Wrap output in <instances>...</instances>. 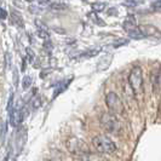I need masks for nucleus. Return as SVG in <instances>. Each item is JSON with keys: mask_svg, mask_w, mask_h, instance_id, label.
<instances>
[{"mask_svg": "<svg viewBox=\"0 0 161 161\" xmlns=\"http://www.w3.org/2000/svg\"><path fill=\"white\" fill-rule=\"evenodd\" d=\"M92 145L99 154H113L118 149L116 144L104 135H99L92 138Z\"/></svg>", "mask_w": 161, "mask_h": 161, "instance_id": "f257e3e1", "label": "nucleus"}, {"mask_svg": "<svg viewBox=\"0 0 161 161\" xmlns=\"http://www.w3.org/2000/svg\"><path fill=\"white\" fill-rule=\"evenodd\" d=\"M101 127L107 133L118 135L121 131V124L118 120L116 115L113 113H104L99 119Z\"/></svg>", "mask_w": 161, "mask_h": 161, "instance_id": "f03ea898", "label": "nucleus"}, {"mask_svg": "<svg viewBox=\"0 0 161 161\" xmlns=\"http://www.w3.org/2000/svg\"><path fill=\"white\" fill-rule=\"evenodd\" d=\"M65 145H67L68 152L73 154V155H76V156H82L85 154L90 153L87 144L82 139L78 137H70L67 141Z\"/></svg>", "mask_w": 161, "mask_h": 161, "instance_id": "7ed1b4c3", "label": "nucleus"}, {"mask_svg": "<svg viewBox=\"0 0 161 161\" xmlns=\"http://www.w3.org/2000/svg\"><path fill=\"white\" fill-rule=\"evenodd\" d=\"M105 104L108 107V109L110 110V113L115 114V115H120V114L124 113V103L120 99V97L118 96L115 92L110 91L107 93L105 96Z\"/></svg>", "mask_w": 161, "mask_h": 161, "instance_id": "20e7f679", "label": "nucleus"}, {"mask_svg": "<svg viewBox=\"0 0 161 161\" xmlns=\"http://www.w3.org/2000/svg\"><path fill=\"white\" fill-rule=\"evenodd\" d=\"M129 84L135 93H139L143 89V72L141 67H133L129 75Z\"/></svg>", "mask_w": 161, "mask_h": 161, "instance_id": "39448f33", "label": "nucleus"}, {"mask_svg": "<svg viewBox=\"0 0 161 161\" xmlns=\"http://www.w3.org/2000/svg\"><path fill=\"white\" fill-rule=\"evenodd\" d=\"M139 29L142 31L144 38H154V39H161V31L153 24H143L139 25Z\"/></svg>", "mask_w": 161, "mask_h": 161, "instance_id": "423d86ee", "label": "nucleus"}, {"mask_svg": "<svg viewBox=\"0 0 161 161\" xmlns=\"http://www.w3.org/2000/svg\"><path fill=\"white\" fill-rule=\"evenodd\" d=\"M112 62H113V55L112 53H107L104 56H102L99 58L98 63H97V72H104V70H107L110 67Z\"/></svg>", "mask_w": 161, "mask_h": 161, "instance_id": "0eeeda50", "label": "nucleus"}, {"mask_svg": "<svg viewBox=\"0 0 161 161\" xmlns=\"http://www.w3.org/2000/svg\"><path fill=\"white\" fill-rule=\"evenodd\" d=\"M35 25L38 28V35L44 40H48L50 34H48V28L46 27V24L42 23L39 19H35Z\"/></svg>", "mask_w": 161, "mask_h": 161, "instance_id": "6e6552de", "label": "nucleus"}, {"mask_svg": "<svg viewBox=\"0 0 161 161\" xmlns=\"http://www.w3.org/2000/svg\"><path fill=\"white\" fill-rule=\"evenodd\" d=\"M80 161H108L104 156L99 155V154H91L87 153L85 155L80 156Z\"/></svg>", "mask_w": 161, "mask_h": 161, "instance_id": "1a4fd4ad", "label": "nucleus"}, {"mask_svg": "<svg viewBox=\"0 0 161 161\" xmlns=\"http://www.w3.org/2000/svg\"><path fill=\"white\" fill-rule=\"evenodd\" d=\"M8 116H10L11 126H16L17 124L19 122V109H17L16 107H14L12 110L8 113Z\"/></svg>", "mask_w": 161, "mask_h": 161, "instance_id": "9d476101", "label": "nucleus"}, {"mask_svg": "<svg viewBox=\"0 0 161 161\" xmlns=\"http://www.w3.org/2000/svg\"><path fill=\"white\" fill-rule=\"evenodd\" d=\"M10 16H11V19H12V22L18 25V27H23V17L21 16V14L16 11V10H12L11 12H10Z\"/></svg>", "mask_w": 161, "mask_h": 161, "instance_id": "9b49d317", "label": "nucleus"}, {"mask_svg": "<svg viewBox=\"0 0 161 161\" xmlns=\"http://www.w3.org/2000/svg\"><path fill=\"white\" fill-rule=\"evenodd\" d=\"M122 27H124V29H125L126 32H130L131 29L136 28V27H137L136 18H135L133 16H129L126 19H125V22H124V24H122Z\"/></svg>", "mask_w": 161, "mask_h": 161, "instance_id": "f8f14e48", "label": "nucleus"}, {"mask_svg": "<svg viewBox=\"0 0 161 161\" xmlns=\"http://www.w3.org/2000/svg\"><path fill=\"white\" fill-rule=\"evenodd\" d=\"M127 34H129V36L131 38V39H136V40H141V39L144 38V35H143L142 31L139 29V25H137V27L133 28V29H131L130 32H127Z\"/></svg>", "mask_w": 161, "mask_h": 161, "instance_id": "ddd939ff", "label": "nucleus"}, {"mask_svg": "<svg viewBox=\"0 0 161 161\" xmlns=\"http://www.w3.org/2000/svg\"><path fill=\"white\" fill-rule=\"evenodd\" d=\"M105 6L107 5H105L104 3H93L91 5V8H92L93 12H102V11L105 10Z\"/></svg>", "mask_w": 161, "mask_h": 161, "instance_id": "4468645a", "label": "nucleus"}, {"mask_svg": "<svg viewBox=\"0 0 161 161\" xmlns=\"http://www.w3.org/2000/svg\"><path fill=\"white\" fill-rule=\"evenodd\" d=\"M6 129H8V124H6V121H3L1 125H0V137H1L3 142L5 139V135H6V131H8Z\"/></svg>", "mask_w": 161, "mask_h": 161, "instance_id": "2eb2a0df", "label": "nucleus"}, {"mask_svg": "<svg viewBox=\"0 0 161 161\" xmlns=\"http://www.w3.org/2000/svg\"><path fill=\"white\" fill-rule=\"evenodd\" d=\"M31 86H32V78L25 75L23 78V81H22V87H23V90H28Z\"/></svg>", "mask_w": 161, "mask_h": 161, "instance_id": "dca6fc26", "label": "nucleus"}, {"mask_svg": "<svg viewBox=\"0 0 161 161\" xmlns=\"http://www.w3.org/2000/svg\"><path fill=\"white\" fill-rule=\"evenodd\" d=\"M50 8L52 10H56V11H62V10L67 8V5L62 4V3H53V4H50Z\"/></svg>", "mask_w": 161, "mask_h": 161, "instance_id": "f3484780", "label": "nucleus"}, {"mask_svg": "<svg viewBox=\"0 0 161 161\" xmlns=\"http://www.w3.org/2000/svg\"><path fill=\"white\" fill-rule=\"evenodd\" d=\"M99 51H101V48H92V50H90L87 52H85L82 56L86 57V58H90V57H93V56H96V55H98Z\"/></svg>", "mask_w": 161, "mask_h": 161, "instance_id": "a211bd4d", "label": "nucleus"}, {"mask_svg": "<svg viewBox=\"0 0 161 161\" xmlns=\"http://www.w3.org/2000/svg\"><path fill=\"white\" fill-rule=\"evenodd\" d=\"M143 1L142 0H126L124 1V5L125 6H137L138 4H142Z\"/></svg>", "mask_w": 161, "mask_h": 161, "instance_id": "6ab92c4d", "label": "nucleus"}, {"mask_svg": "<svg viewBox=\"0 0 161 161\" xmlns=\"http://www.w3.org/2000/svg\"><path fill=\"white\" fill-rule=\"evenodd\" d=\"M90 17L92 18V22H93V23H97L98 25H104V22H103V21H99L101 18L98 16H96L93 11H92V14H90Z\"/></svg>", "mask_w": 161, "mask_h": 161, "instance_id": "aec40b11", "label": "nucleus"}, {"mask_svg": "<svg viewBox=\"0 0 161 161\" xmlns=\"http://www.w3.org/2000/svg\"><path fill=\"white\" fill-rule=\"evenodd\" d=\"M14 108V92L10 93V98H8V107H6V110L8 113H10Z\"/></svg>", "mask_w": 161, "mask_h": 161, "instance_id": "412c9836", "label": "nucleus"}, {"mask_svg": "<svg viewBox=\"0 0 161 161\" xmlns=\"http://www.w3.org/2000/svg\"><path fill=\"white\" fill-rule=\"evenodd\" d=\"M40 105H41L40 97H35V98L33 99V108H34V109H38V108H40Z\"/></svg>", "mask_w": 161, "mask_h": 161, "instance_id": "4be33fe9", "label": "nucleus"}, {"mask_svg": "<svg viewBox=\"0 0 161 161\" xmlns=\"http://www.w3.org/2000/svg\"><path fill=\"white\" fill-rule=\"evenodd\" d=\"M27 56H29V62H33L34 58H35V55H34V52L31 48H27Z\"/></svg>", "mask_w": 161, "mask_h": 161, "instance_id": "5701e85b", "label": "nucleus"}, {"mask_svg": "<svg viewBox=\"0 0 161 161\" xmlns=\"http://www.w3.org/2000/svg\"><path fill=\"white\" fill-rule=\"evenodd\" d=\"M129 42V40H124V39H121V40H119V42H114V47H119V46H121V45H126Z\"/></svg>", "mask_w": 161, "mask_h": 161, "instance_id": "b1692460", "label": "nucleus"}, {"mask_svg": "<svg viewBox=\"0 0 161 161\" xmlns=\"http://www.w3.org/2000/svg\"><path fill=\"white\" fill-rule=\"evenodd\" d=\"M6 17H8V12L4 8H0V19H6Z\"/></svg>", "mask_w": 161, "mask_h": 161, "instance_id": "393cba45", "label": "nucleus"}, {"mask_svg": "<svg viewBox=\"0 0 161 161\" xmlns=\"http://www.w3.org/2000/svg\"><path fill=\"white\" fill-rule=\"evenodd\" d=\"M38 3L40 4V5H50L51 4V0H38Z\"/></svg>", "mask_w": 161, "mask_h": 161, "instance_id": "a878e982", "label": "nucleus"}, {"mask_svg": "<svg viewBox=\"0 0 161 161\" xmlns=\"http://www.w3.org/2000/svg\"><path fill=\"white\" fill-rule=\"evenodd\" d=\"M8 155H6V158L4 159V161H8Z\"/></svg>", "mask_w": 161, "mask_h": 161, "instance_id": "bb28decb", "label": "nucleus"}, {"mask_svg": "<svg viewBox=\"0 0 161 161\" xmlns=\"http://www.w3.org/2000/svg\"><path fill=\"white\" fill-rule=\"evenodd\" d=\"M24 1H28V3H33L34 0H24Z\"/></svg>", "mask_w": 161, "mask_h": 161, "instance_id": "cd10ccee", "label": "nucleus"}]
</instances>
